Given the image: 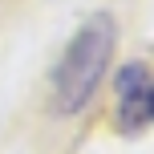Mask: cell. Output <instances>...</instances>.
Returning a JSON list of instances; mask_svg holds the SVG:
<instances>
[{
	"instance_id": "1",
	"label": "cell",
	"mask_w": 154,
	"mask_h": 154,
	"mask_svg": "<svg viewBox=\"0 0 154 154\" xmlns=\"http://www.w3.org/2000/svg\"><path fill=\"white\" fill-rule=\"evenodd\" d=\"M114 41H118V24L109 12H93L81 20V29L73 32V41L65 45L53 69V101L61 114L85 109V101L97 93L109 69V57H114Z\"/></svg>"
},
{
	"instance_id": "2",
	"label": "cell",
	"mask_w": 154,
	"mask_h": 154,
	"mask_svg": "<svg viewBox=\"0 0 154 154\" xmlns=\"http://www.w3.org/2000/svg\"><path fill=\"white\" fill-rule=\"evenodd\" d=\"M114 89H118V126L126 134H138L146 126H154V73L142 61L122 65Z\"/></svg>"
}]
</instances>
